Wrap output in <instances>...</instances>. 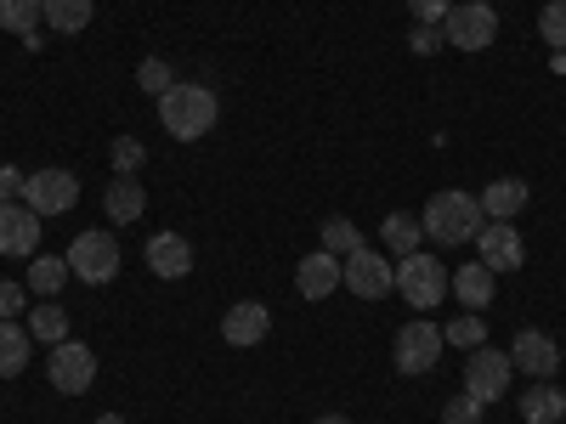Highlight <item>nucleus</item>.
Returning <instances> with one entry per match:
<instances>
[{"instance_id": "1", "label": "nucleus", "mask_w": 566, "mask_h": 424, "mask_svg": "<svg viewBox=\"0 0 566 424\" xmlns=\"http://www.w3.org/2000/svg\"><path fill=\"white\" fill-rule=\"evenodd\" d=\"M419 221H424V239H431L437 250L476 244V232L488 226L482 199H476V193H464V187H442V193H431V204L419 210Z\"/></svg>"}, {"instance_id": "2", "label": "nucleus", "mask_w": 566, "mask_h": 424, "mask_svg": "<svg viewBox=\"0 0 566 424\" xmlns=\"http://www.w3.org/2000/svg\"><path fill=\"white\" fill-rule=\"evenodd\" d=\"M216 114H221L216 91H210V85H193V80H176L165 97H159V125H165L176 141L210 136V130H216Z\"/></svg>"}, {"instance_id": "3", "label": "nucleus", "mask_w": 566, "mask_h": 424, "mask_svg": "<svg viewBox=\"0 0 566 424\" xmlns=\"http://www.w3.org/2000/svg\"><path fill=\"white\" fill-rule=\"evenodd\" d=\"M119 239L114 232H103V226H91V232H80V239L69 244V272L80 277V283H91V289H103V283H114L119 277Z\"/></svg>"}, {"instance_id": "4", "label": "nucleus", "mask_w": 566, "mask_h": 424, "mask_svg": "<svg viewBox=\"0 0 566 424\" xmlns=\"http://www.w3.org/2000/svg\"><path fill=\"white\" fill-rule=\"evenodd\" d=\"M448 266L437 261V255H424V250H413V255H402L397 261V295L408 300V306H419V311H431V306H442V295H448Z\"/></svg>"}, {"instance_id": "5", "label": "nucleus", "mask_w": 566, "mask_h": 424, "mask_svg": "<svg viewBox=\"0 0 566 424\" xmlns=\"http://www.w3.org/2000/svg\"><path fill=\"white\" fill-rule=\"evenodd\" d=\"M442 328L437 322H424V317H413V322H402L397 328V340H391V362H397V373H408V380H419V373H431L437 362H442Z\"/></svg>"}, {"instance_id": "6", "label": "nucleus", "mask_w": 566, "mask_h": 424, "mask_svg": "<svg viewBox=\"0 0 566 424\" xmlns=\"http://www.w3.org/2000/svg\"><path fill=\"white\" fill-rule=\"evenodd\" d=\"M45 380H52L57 396H85L91 380H97V351L80 346V340H63L45 351Z\"/></svg>"}, {"instance_id": "7", "label": "nucleus", "mask_w": 566, "mask_h": 424, "mask_svg": "<svg viewBox=\"0 0 566 424\" xmlns=\"http://www.w3.org/2000/svg\"><path fill=\"white\" fill-rule=\"evenodd\" d=\"M442 40L453 45V52H488V45L499 40V12L482 7V0H464V7H453L442 18Z\"/></svg>"}, {"instance_id": "8", "label": "nucleus", "mask_w": 566, "mask_h": 424, "mask_svg": "<svg viewBox=\"0 0 566 424\" xmlns=\"http://www.w3.org/2000/svg\"><path fill=\"white\" fill-rule=\"evenodd\" d=\"M23 204L45 221V215H69L74 204H80V176L74 170H34L29 181H23Z\"/></svg>"}, {"instance_id": "9", "label": "nucleus", "mask_w": 566, "mask_h": 424, "mask_svg": "<svg viewBox=\"0 0 566 424\" xmlns=\"http://www.w3.org/2000/svg\"><path fill=\"white\" fill-rule=\"evenodd\" d=\"M340 283L357 295V300H386L391 289H397V261H386V255H374L368 244L357 250V255H346L340 261Z\"/></svg>"}, {"instance_id": "10", "label": "nucleus", "mask_w": 566, "mask_h": 424, "mask_svg": "<svg viewBox=\"0 0 566 424\" xmlns=\"http://www.w3.org/2000/svg\"><path fill=\"white\" fill-rule=\"evenodd\" d=\"M510 351H488V346H476L470 351V362H464V396H476L482 407L488 402H499V396H510Z\"/></svg>"}, {"instance_id": "11", "label": "nucleus", "mask_w": 566, "mask_h": 424, "mask_svg": "<svg viewBox=\"0 0 566 424\" xmlns=\"http://www.w3.org/2000/svg\"><path fill=\"white\" fill-rule=\"evenodd\" d=\"M476 261L499 277V272H522L527 261V244H522V232H515V221H488L476 232Z\"/></svg>"}, {"instance_id": "12", "label": "nucleus", "mask_w": 566, "mask_h": 424, "mask_svg": "<svg viewBox=\"0 0 566 424\" xmlns=\"http://www.w3.org/2000/svg\"><path fill=\"white\" fill-rule=\"evenodd\" d=\"M510 368H515V373H533V380H555L560 346L544 335V328H522V335L510 340Z\"/></svg>"}, {"instance_id": "13", "label": "nucleus", "mask_w": 566, "mask_h": 424, "mask_svg": "<svg viewBox=\"0 0 566 424\" xmlns=\"http://www.w3.org/2000/svg\"><path fill=\"white\" fill-rule=\"evenodd\" d=\"M0 255H12V261L40 255V215H34L23 199L0 204Z\"/></svg>"}, {"instance_id": "14", "label": "nucleus", "mask_w": 566, "mask_h": 424, "mask_svg": "<svg viewBox=\"0 0 566 424\" xmlns=\"http://www.w3.org/2000/svg\"><path fill=\"white\" fill-rule=\"evenodd\" d=\"M266 335H272V311H266L261 300H239V306H227V317H221V340H227V346L250 351V346H261Z\"/></svg>"}, {"instance_id": "15", "label": "nucleus", "mask_w": 566, "mask_h": 424, "mask_svg": "<svg viewBox=\"0 0 566 424\" xmlns=\"http://www.w3.org/2000/svg\"><path fill=\"white\" fill-rule=\"evenodd\" d=\"M295 289L306 300H328L340 289V255H328V250H312L301 266H295Z\"/></svg>"}, {"instance_id": "16", "label": "nucleus", "mask_w": 566, "mask_h": 424, "mask_svg": "<svg viewBox=\"0 0 566 424\" xmlns=\"http://www.w3.org/2000/svg\"><path fill=\"white\" fill-rule=\"evenodd\" d=\"M148 272L154 277H187V272H193V244H187L181 239V232H154V239H148Z\"/></svg>"}, {"instance_id": "17", "label": "nucleus", "mask_w": 566, "mask_h": 424, "mask_svg": "<svg viewBox=\"0 0 566 424\" xmlns=\"http://www.w3.org/2000/svg\"><path fill=\"white\" fill-rule=\"evenodd\" d=\"M103 215H108L114 226H130V221L148 215V193H142L136 176H114V181L103 187Z\"/></svg>"}, {"instance_id": "18", "label": "nucleus", "mask_w": 566, "mask_h": 424, "mask_svg": "<svg viewBox=\"0 0 566 424\" xmlns=\"http://www.w3.org/2000/svg\"><path fill=\"white\" fill-rule=\"evenodd\" d=\"M515 407H522L527 424H560V418H566V396H560V385H549V380H533L522 396H515Z\"/></svg>"}, {"instance_id": "19", "label": "nucleus", "mask_w": 566, "mask_h": 424, "mask_svg": "<svg viewBox=\"0 0 566 424\" xmlns=\"http://www.w3.org/2000/svg\"><path fill=\"white\" fill-rule=\"evenodd\" d=\"M29 357H34V335L18 328L12 317H0V380H18L29 368Z\"/></svg>"}, {"instance_id": "20", "label": "nucleus", "mask_w": 566, "mask_h": 424, "mask_svg": "<svg viewBox=\"0 0 566 424\" xmlns=\"http://www.w3.org/2000/svg\"><path fill=\"white\" fill-rule=\"evenodd\" d=\"M476 199H482V215H488V221H510V215H522V210H527V181L499 176L488 193H476Z\"/></svg>"}, {"instance_id": "21", "label": "nucleus", "mask_w": 566, "mask_h": 424, "mask_svg": "<svg viewBox=\"0 0 566 424\" xmlns=\"http://www.w3.org/2000/svg\"><path fill=\"white\" fill-rule=\"evenodd\" d=\"M69 277H74V272H69V255H34L23 283H29V295H40V300H57Z\"/></svg>"}, {"instance_id": "22", "label": "nucleus", "mask_w": 566, "mask_h": 424, "mask_svg": "<svg viewBox=\"0 0 566 424\" xmlns=\"http://www.w3.org/2000/svg\"><path fill=\"white\" fill-rule=\"evenodd\" d=\"M419 239H424V221L413 215V210H391L386 221H380V244L402 261V255H413L419 250Z\"/></svg>"}, {"instance_id": "23", "label": "nucleus", "mask_w": 566, "mask_h": 424, "mask_svg": "<svg viewBox=\"0 0 566 424\" xmlns=\"http://www.w3.org/2000/svg\"><path fill=\"white\" fill-rule=\"evenodd\" d=\"M448 289H453L459 306H470V311H476V306H493V272H488L482 261H464V266L453 272Z\"/></svg>"}, {"instance_id": "24", "label": "nucleus", "mask_w": 566, "mask_h": 424, "mask_svg": "<svg viewBox=\"0 0 566 424\" xmlns=\"http://www.w3.org/2000/svg\"><path fill=\"white\" fill-rule=\"evenodd\" d=\"M45 7V23L57 34H85L91 18H97V0H40Z\"/></svg>"}, {"instance_id": "25", "label": "nucleus", "mask_w": 566, "mask_h": 424, "mask_svg": "<svg viewBox=\"0 0 566 424\" xmlns=\"http://www.w3.org/2000/svg\"><path fill=\"white\" fill-rule=\"evenodd\" d=\"M29 335H34L40 346H63V340H69V311H63L57 300L34 306V311H29Z\"/></svg>"}, {"instance_id": "26", "label": "nucleus", "mask_w": 566, "mask_h": 424, "mask_svg": "<svg viewBox=\"0 0 566 424\" xmlns=\"http://www.w3.org/2000/svg\"><path fill=\"white\" fill-rule=\"evenodd\" d=\"M363 244H368V239H363L357 221H346V215H328V221H323V250H328V255L346 261V255H357Z\"/></svg>"}, {"instance_id": "27", "label": "nucleus", "mask_w": 566, "mask_h": 424, "mask_svg": "<svg viewBox=\"0 0 566 424\" xmlns=\"http://www.w3.org/2000/svg\"><path fill=\"white\" fill-rule=\"evenodd\" d=\"M45 23V7H40V0H0V29H7V34H34Z\"/></svg>"}, {"instance_id": "28", "label": "nucleus", "mask_w": 566, "mask_h": 424, "mask_svg": "<svg viewBox=\"0 0 566 424\" xmlns=\"http://www.w3.org/2000/svg\"><path fill=\"white\" fill-rule=\"evenodd\" d=\"M442 340H448V346H470V351H476V346H488V322H482L476 311H459V317L442 328Z\"/></svg>"}, {"instance_id": "29", "label": "nucleus", "mask_w": 566, "mask_h": 424, "mask_svg": "<svg viewBox=\"0 0 566 424\" xmlns=\"http://www.w3.org/2000/svg\"><path fill=\"white\" fill-rule=\"evenodd\" d=\"M108 165H114L119 176H136L142 165H148V148H142L136 136H114V148H108Z\"/></svg>"}, {"instance_id": "30", "label": "nucleus", "mask_w": 566, "mask_h": 424, "mask_svg": "<svg viewBox=\"0 0 566 424\" xmlns=\"http://www.w3.org/2000/svg\"><path fill=\"white\" fill-rule=\"evenodd\" d=\"M136 85L148 91V97H165V91L176 85V74H170V63H165V57H142V68H136Z\"/></svg>"}, {"instance_id": "31", "label": "nucleus", "mask_w": 566, "mask_h": 424, "mask_svg": "<svg viewBox=\"0 0 566 424\" xmlns=\"http://www.w3.org/2000/svg\"><path fill=\"white\" fill-rule=\"evenodd\" d=\"M538 34L549 40V52H566V0H549L538 12Z\"/></svg>"}, {"instance_id": "32", "label": "nucleus", "mask_w": 566, "mask_h": 424, "mask_svg": "<svg viewBox=\"0 0 566 424\" xmlns=\"http://www.w3.org/2000/svg\"><path fill=\"white\" fill-rule=\"evenodd\" d=\"M482 413H488V407H482L476 396H464V391H459V396H448L442 424H482Z\"/></svg>"}, {"instance_id": "33", "label": "nucleus", "mask_w": 566, "mask_h": 424, "mask_svg": "<svg viewBox=\"0 0 566 424\" xmlns=\"http://www.w3.org/2000/svg\"><path fill=\"white\" fill-rule=\"evenodd\" d=\"M408 45H413V52H419V57H431V52H442V45H448V40H442V29H437V23H413V34H408Z\"/></svg>"}, {"instance_id": "34", "label": "nucleus", "mask_w": 566, "mask_h": 424, "mask_svg": "<svg viewBox=\"0 0 566 424\" xmlns=\"http://www.w3.org/2000/svg\"><path fill=\"white\" fill-rule=\"evenodd\" d=\"M408 12H413V23H437L442 29V18L453 12V0H408Z\"/></svg>"}, {"instance_id": "35", "label": "nucleus", "mask_w": 566, "mask_h": 424, "mask_svg": "<svg viewBox=\"0 0 566 424\" xmlns=\"http://www.w3.org/2000/svg\"><path fill=\"white\" fill-rule=\"evenodd\" d=\"M23 306H29V283H0V317H12V322H18Z\"/></svg>"}, {"instance_id": "36", "label": "nucleus", "mask_w": 566, "mask_h": 424, "mask_svg": "<svg viewBox=\"0 0 566 424\" xmlns=\"http://www.w3.org/2000/svg\"><path fill=\"white\" fill-rule=\"evenodd\" d=\"M23 170L18 165H0V204H12V199H23Z\"/></svg>"}, {"instance_id": "37", "label": "nucleus", "mask_w": 566, "mask_h": 424, "mask_svg": "<svg viewBox=\"0 0 566 424\" xmlns=\"http://www.w3.org/2000/svg\"><path fill=\"white\" fill-rule=\"evenodd\" d=\"M312 424H346L340 413H323V418H312Z\"/></svg>"}, {"instance_id": "38", "label": "nucleus", "mask_w": 566, "mask_h": 424, "mask_svg": "<svg viewBox=\"0 0 566 424\" xmlns=\"http://www.w3.org/2000/svg\"><path fill=\"white\" fill-rule=\"evenodd\" d=\"M97 424H125V418H119V413H103V418H97Z\"/></svg>"}]
</instances>
